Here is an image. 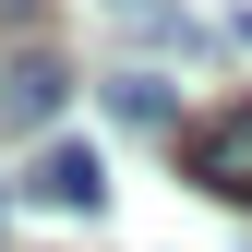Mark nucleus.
<instances>
[{
  "label": "nucleus",
  "mask_w": 252,
  "mask_h": 252,
  "mask_svg": "<svg viewBox=\"0 0 252 252\" xmlns=\"http://www.w3.org/2000/svg\"><path fill=\"white\" fill-rule=\"evenodd\" d=\"M180 168H192L216 204H252V96H240V108H216V120H192Z\"/></svg>",
  "instance_id": "nucleus-1"
},
{
  "label": "nucleus",
  "mask_w": 252,
  "mask_h": 252,
  "mask_svg": "<svg viewBox=\"0 0 252 252\" xmlns=\"http://www.w3.org/2000/svg\"><path fill=\"white\" fill-rule=\"evenodd\" d=\"M60 96H72V72H60L48 48H12V60H0V120H12V132H48Z\"/></svg>",
  "instance_id": "nucleus-2"
},
{
  "label": "nucleus",
  "mask_w": 252,
  "mask_h": 252,
  "mask_svg": "<svg viewBox=\"0 0 252 252\" xmlns=\"http://www.w3.org/2000/svg\"><path fill=\"white\" fill-rule=\"evenodd\" d=\"M36 204L96 216V204H108V156H96V144H48V156H36Z\"/></svg>",
  "instance_id": "nucleus-3"
},
{
  "label": "nucleus",
  "mask_w": 252,
  "mask_h": 252,
  "mask_svg": "<svg viewBox=\"0 0 252 252\" xmlns=\"http://www.w3.org/2000/svg\"><path fill=\"white\" fill-rule=\"evenodd\" d=\"M108 108H120V120H168V84H156V72H120Z\"/></svg>",
  "instance_id": "nucleus-4"
},
{
  "label": "nucleus",
  "mask_w": 252,
  "mask_h": 252,
  "mask_svg": "<svg viewBox=\"0 0 252 252\" xmlns=\"http://www.w3.org/2000/svg\"><path fill=\"white\" fill-rule=\"evenodd\" d=\"M108 12H120V24H144V36H180V12H168V0H108Z\"/></svg>",
  "instance_id": "nucleus-5"
}]
</instances>
